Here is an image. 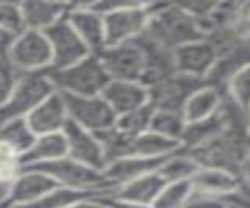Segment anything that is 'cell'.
<instances>
[{
  "label": "cell",
  "instance_id": "obj_1",
  "mask_svg": "<svg viewBox=\"0 0 250 208\" xmlns=\"http://www.w3.org/2000/svg\"><path fill=\"white\" fill-rule=\"evenodd\" d=\"M143 33L170 50H175L185 44L205 40V33L199 21L180 5L158 6L155 18L148 22V25H146Z\"/></svg>",
  "mask_w": 250,
  "mask_h": 208
},
{
  "label": "cell",
  "instance_id": "obj_2",
  "mask_svg": "<svg viewBox=\"0 0 250 208\" xmlns=\"http://www.w3.org/2000/svg\"><path fill=\"white\" fill-rule=\"evenodd\" d=\"M47 79L53 86H58L60 92L80 96V97H97L111 77L105 71L99 57H86L83 61L62 71H44Z\"/></svg>",
  "mask_w": 250,
  "mask_h": 208
},
{
  "label": "cell",
  "instance_id": "obj_3",
  "mask_svg": "<svg viewBox=\"0 0 250 208\" xmlns=\"http://www.w3.org/2000/svg\"><path fill=\"white\" fill-rule=\"evenodd\" d=\"M53 94V84L44 72L21 74L10 100L0 106V124L31 113Z\"/></svg>",
  "mask_w": 250,
  "mask_h": 208
},
{
  "label": "cell",
  "instance_id": "obj_4",
  "mask_svg": "<svg viewBox=\"0 0 250 208\" xmlns=\"http://www.w3.org/2000/svg\"><path fill=\"white\" fill-rule=\"evenodd\" d=\"M23 172H41L52 177L60 185H66L70 189L80 191H92L94 187L108 188V183L100 171L92 169L86 165L78 163L72 158H60L53 161H44V163L28 165L22 167Z\"/></svg>",
  "mask_w": 250,
  "mask_h": 208
},
{
  "label": "cell",
  "instance_id": "obj_5",
  "mask_svg": "<svg viewBox=\"0 0 250 208\" xmlns=\"http://www.w3.org/2000/svg\"><path fill=\"white\" fill-rule=\"evenodd\" d=\"M44 35L53 50L52 71H62L80 63L89 52L88 45L70 25L67 16L61 18L57 24L44 30Z\"/></svg>",
  "mask_w": 250,
  "mask_h": 208
},
{
  "label": "cell",
  "instance_id": "obj_6",
  "mask_svg": "<svg viewBox=\"0 0 250 208\" xmlns=\"http://www.w3.org/2000/svg\"><path fill=\"white\" fill-rule=\"evenodd\" d=\"M69 119L75 121L88 132L97 133L116 127V113L104 97H80L61 92Z\"/></svg>",
  "mask_w": 250,
  "mask_h": 208
},
{
  "label": "cell",
  "instance_id": "obj_7",
  "mask_svg": "<svg viewBox=\"0 0 250 208\" xmlns=\"http://www.w3.org/2000/svg\"><path fill=\"white\" fill-rule=\"evenodd\" d=\"M207 84L205 80L175 72L150 88L153 108L182 113L189 97Z\"/></svg>",
  "mask_w": 250,
  "mask_h": 208
},
{
  "label": "cell",
  "instance_id": "obj_8",
  "mask_svg": "<svg viewBox=\"0 0 250 208\" xmlns=\"http://www.w3.org/2000/svg\"><path fill=\"white\" fill-rule=\"evenodd\" d=\"M8 60L16 69L35 72L36 69L49 66L53 61V50L49 40L38 30H25L14 40Z\"/></svg>",
  "mask_w": 250,
  "mask_h": 208
},
{
  "label": "cell",
  "instance_id": "obj_9",
  "mask_svg": "<svg viewBox=\"0 0 250 208\" xmlns=\"http://www.w3.org/2000/svg\"><path fill=\"white\" fill-rule=\"evenodd\" d=\"M97 57L108 75L117 82L133 83L135 80H141L146 71V55L139 45L133 41L104 49Z\"/></svg>",
  "mask_w": 250,
  "mask_h": 208
},
{
  "label": "cell",
  "instance_id": "obj_10",
  "mask_svg": "<svg viewBox=\"0 0 250 208\" xmlns=\"http://www.w3.org/2000/svg\"><path fill=\"white\" fill-rule=\"evenodd\" d=\"M62 133L66 136L67 153L70 158L92 169H97V171L105 167L106 161L104 149H102L94 133H89L88 130L78 125L72 119L66 121L64 127H62Z\"/></svg>",
  "mask_w": 250,
  "mask_h": 208
},
{
  "label": "cell",
  "instance_id": "obj_11",
  "mask_svg": "<svg viewBox=\"0 0 250 208\" xmlns=\"http://www.w3.org/2000/svg\"><path fill=\"white\" fill-rule=\"evenodd\" d=\"M147 14V10L139 8V5L105 14V45L116 47L136 38L141 30L146 28Z\"/></svg>",
  "mask_w": 250,
  "mask_h": 208
},
{
  "label": "cell",
  "instance_id": "obj_12",
  "mask_svg": "<svg viewBox=\"0 0 250 208\" xmlns=\"http://www.w3.org/2000/svg\"><path fill=\"white\" fill-rule=\"evenodd\" d=\"M217 61V49L207 40L185 44L174 50L175 71L205 80Z\"/></svg>",
  "mask_w": 250,
  "mask_h": 208
},
{
  "label": "cell",
  "instance_id": "obj_13",
  "mask_svg": "<svg viewBox=\"0 0 250 208\" xmlns=\"http://www.w3.org/2000/svg\"><path fill=\"white\" fill-rule=\"evenodd\" d=\"M67 121V108L61 92H53L28 114L27 124L35 135L57 133Z\"/></svg>",
  "mask_w": 250,
  "mask_h": 208
},
{
  "label": "cell",
  "instance_id": "obj_14",
  "mask_svg": "<svg viewBox=\"0 0 250 208\" xmlns=\"http://www.w3.org/2000/svg\"><path fill=\"white\" fill-rule=\"evenodd\" d=\"M58 188L60 183L49 175L41 172H25V175H22L11 187L10 194H8L5 202L0 205V208H10L13 205L33 202V200H38L57 191Z\"/></svg>",
  "mask_w": 250,
  "mask_h": 208
},
{
  "label": "cell",
  "instance_id": "obj_15",
  "mask_svg": "<svg viewBox=\"0 0 250 208\" xmlns=\"http://www.w3.org/2000/svg\"><path fill=\"white\" fill-rule=\"evenodd\" d=\"M147 89L141 84L131 82H109L106 88L102 91V97L111 106L116 114H128L135 110H139L146 105Z\"/></svg>",
  "mask_w": 250,
  "mask_h": 208
},
{
  "label": "cell",
  "instance_id": "obj_16",
  "mask_svg": "<svg viewBox=\"0 0 250 208\" xmlns=\"http://www.w3.org/2000/svg\"><path fill=\"white\" fill-rule=\"evenodd\" d=\"M70 25L84 41L89 50L99 53L105 47V25L100 14L91 11L86 5L78 6L77 10L67 14Z\"/></svg>",
  "mask_w": 250,
  "mask_h": 208
},
{
  "label": "cell",
  "instance_id": "obj_17",
  "mask_svg": "<svg viewBox=\"0 0 250 208\" xmlns=\"http://www.w3.org/2000/svg\"><path fill=\"white\" fill-rule=\"evenodd\" d=\"M191 182L195 192L217 197L229 196L241 188L239 175L216 167H200V171L192 177Z\"/></svg>",
  "mask_w": 250,
  "mask_h": 208
},
{
  "label": "cell",
  "instance_id": "obj_18",
  "mask_svg": "<svg viewBox=\"0 0 250 208\" xmlns=\"http://www.w3.org/2000/svg\"><path fill=\"white\" fill-rule=\"evenodd\" d=\"M169 157L170 155L156 157V158H143V160H139V158L117 160L105 169L104 177L106 179V182L111 185L130 182V180L133 182V180H136L138 177L144 175L146 172L160 169Z\"/></svg>",
  "mask_w": 250,
  "mask_h": 208
},
{
  "label": "cell",
  "instance_id": "obj_19",
  "mask_svg": "<svg viewBox=\"0 0 250 208\" xmlns=\"http://www.w3.org/2000/svg\"><path fill=\"white\" fill-rule=\"evenodd\" d=\"M224 89L225 88L221 89L211 86V84H205L197 92H194L182 111L186 124H194V122H199L213 116L219 110V106H221Z\"/></svg>",
  "mask_w": 250,
  "mask_h": 208
},
{
  "label": "cell",
  "instance_id": "obj_20",
  "mask_svg": "<svg viewBox=\"0 0 250 208\" xmlns=\"http://www.w3.org/2000/svg\"><path fill=\"white\" fill-rule=\"evenodd\" d=\"M67 153V141L64 133H49L39 136V140L35 141L31 149L22 153L19 157V163L23 166L44 163V161H53L64 158Z\"/></svg>",
  "mask_w": 250,
  "mask_h": 208
},
{
  "label": "cell",
  "instance_id": "obj_21",
  "mask_svg": "<svg viewBox=\"0 0 250 208\" xmlns=\"http://www.w3.org/2000/svg\"><path fill=\"white\" fill-rule=\"evenodd\" d=\"M67 8L66 3H53V2H25L21 3L22 16L25 21V27L28 30H47L53 24L66 16Z\"/></svg>",
  "mask_w": 250,
  "mask_h": 208
},
{
  "label": "cell",
  "instance_id": "obj_22",
  "mask_svg": "<svg viewBox=\"0 0 250 208\" xmlns=\"http://www.w3.org/2000/svg\"><path fill=\"white\" fill-rule=\"evenodd\" d=\"M164 188H166V180L156 172L153 175L141 177V179L130 182L122 191L117 192V197L119 200L133 204H147L152 200L155 202Z\"/></svg>",
  "mask_w": 250,
  "mask_h": 208
},
{
  "label": "cell",
  "instance_id": "obj_23",
  "mask_svg": "<svg viewBox=\"0 0 250 208\" xmlns=\"http://www.w3.org/2000/svg\"><path fill=\"white\" fill-rule=\"evenodd\" d=\"M199 171L200 165L180 147L164 161V165L158 169V174L166 180V183H174L182 180H191Z\"/></svg>",
  "mask_w": 250,
  "mask_h": 208
},
{
  "label": "cell",
  "instance_id": "obj_24",
  "mask_svg": "<svg viewBox=\"0 0 250 208\" xmlns=\"http://www.w3.org/2000/svg\"><path fill=\"white\" fill-rule=\"evenodd\" d=\"M35 141V133L30 130L27 121L22 118L8 121L5 125L0 127V143L10 146L16 153H25L31 149Z\"/></svg>",
  "mask_w": 250,
  "mask_h": 208
},
{
  "label": "cell",
  "instance_id": "obj_25",
  "mask_svg": "<svg viewBox=\"0 0 250 208\" xmlns=\"http://www.w3.org/2000/svg\"><path fill=\"white\" fill-rule=\"evenodd\" d=\"M148 127H150L152 133L166 136V138H170V140H177L182 143V136L185 133L186 122L183 119L182 113L158 111L153 114L150 125Z\"/></svg>",
  "mask_w": 250,
  "mask_h": 208
},
{
  "label": "cell",
  "instance_id": "obj_26",
  "mask_svg": "<svg viewBox=\"0 0 250 208\" xmlns=\"http://www.w3.org/2000/svg\"><path fill=\"white\" fill-rule=\"evenodd\" d=\"M192 194L194 187L191 180L174 182L160 192L153 208H185Z\"/></svg>",
  "mask_w": 250,
  "mask_h": 208
},
{
  "label": "cell",
  "instance_id": "obj_27",
  "mask_svg": "<svg viewBox=\"0 0 250 208\" xmlns=\"http://www.w3.org/2000/svg\"><path fill=\"white\" fill-rule=\"evenodd\" d=\"M153 105H144L139 110H135L128 114H124L121 119L116 122V128L119 132L128 136H138L144 132L147 125H150V121L153 118Z\"/></svg>",
  "mask_w": 250,
  "mask_h": 208
},
{
  "label": "cell",
  "instance_id": "obj_28",
  "mask_svg": "<svg viewBox=\"0 0 250 208\" xmlns=\"http://www.w3.org/2000/svg\"><path fill=\"white\" fill-rule=\"evenodd\" d=\"M225 89L241 110L250 113V64L234 74Z\"/></svg>",
  "mask_w": 250,
  "mask_h": 208
},
{
  "label": "cell",
  "instance_id": "obj_29",
  "mask_svg": "<svg viewBox=\"0 0 250 208\" xmlns=\"http://www.w3.org/2000/svg\"><path fill=\"white\" fill-rule=\"evenodd\" d=\"M0 28L11 33L13 36L22 35L25 28V21L22 16L21 5L18 3H0Z\"/></svg>",
  "mask_w": 250,
  "mask_h": 208
},
{
  "label": "cell",
  "instance_id": "obj_30",
  "mask_svg": "<svg viewBox=\"0 0 250 208\" xmlns=\"http://www.w3.org/2000/svg\"><path fill=\"white\" fill-rule=\"evenodd\" d=\"M19 77L21 74L10 60L5 57L0 58V106H3L10 100Z\"/></svg>",
  "mask_w": 250,
  "mask_h": 208
},
{
  "label": "cell",
  "instance_id": "obj_31",
  "mask_svg": "<svg viewBox=\"0 0 250 208\" xmlns=\"http://www.w3.org/2000/svg\"><path fill=\"white\" fill-rule=\"evenodd\" d=\"M18 165H21L18 153L10 146L0 143V183H6V180L11 179L16 174Z\"/></svg>",
  "mask_w": 250,
  "mask_h": 208
},
{
  "label": "cell",
  "instance_id": "obj_32",
  "mask_svg": "<svg viewBox=\"0 0 250 208\" xmlns=\"http://www.w3.org/2000/svg\"><path fill=\"white\" fill-rule=\"evenodd\" d=\"M185 208H230V207L225 202L224 197L207 196V194H200V192L194 191V194L188 200Z\"/></svg>",
  "mask_w": 250,
  "mask_h": 208
},
{
  "label": "cell",
  "instance_id": "obj_33",
  "mask_svg": "<svg viewBox=\"0 0 250 208\" xmlns=\"http://www.w3.org/2000/svg\"><path fill=\"white\" fill-rule=\"evenodd\" d=\"M94 200H97L100 205H104L105 208H144L138 204H133V202H125V200H116L113 197H96Z\"/></svg>",
  "mask_w": 250,
  "mask_h": 208
},
{
  "label": "cell",
  "instance_id": "obj_34",
  "mask_svg": "<svg viewBox=\"0 0 250 208\" xmlns=\"http://www.w3.org/2000/svg\"><path fill=\"white\" fill-rule=\"evenodd\" d=\"M14 40H16V36H13L11 33H8L5 30L0 28V58L8 55V52H10Z\"/></svg>",
  "mask_w": 250,
  "mask_h": 208
},
{
  "label": "cell",
  "instance_id": "obj_35",
  "mask_svg": "<svg viewBox=\"0 0 250 208\" xmlns=\"http://www.w3.org/2000/svg\"><path fill=\"white\" fill-rule=\"evenodd\" d=\"M239 177H241L242 187H244V188L250 192V153L247 155V158L244 160V163H242Z\"/></svg>",
  "mask_w": 250,
  "mask_h": 208
},
{
  "label": "cell",
  "instance_id": "obj_36",
  "mask_svg": "<svg viewBox=\"0 0 250 208\" xmlns=\"http://www.w3.org/2000/svg\"><path fill=\"white\" fill-rule=\"evenodd\" d=\"M64 208H105L104 205H100L99 202H80V204H72L69 207H64Z\"/></svg>",
  "mask_w": 250,
  "mask_h": 208
},
{
  "label": "cell",
  "instance_id": "obj_37",
  "mask_svg": "<svg viewBox=\"0 0 250 208\" xmlns=\"http://www.w3.org/2000/svg\"><path fill=\"white\" fill-rule=\"evenodd\" d=\"M10 187H8V183H0V204L5 202V197H8V194H10Z\"/></svg>",
  "mask_w": 250,
  "mask_h": 208
},
{
  "label": "cell",
  "instance_id": "obj_38",
  "mask_svg": "<svg viewBox=\"0 0 250 208\" xmlns=\"http://www.w3.org/2000/svg\"><path fill=\"white\" fill-rule=\"evenodd\" d=\"M249 132H250V113H249Z\"/></svg>",
  "mask_w": 250,
  "mask_h": 208
}]
</instances>
